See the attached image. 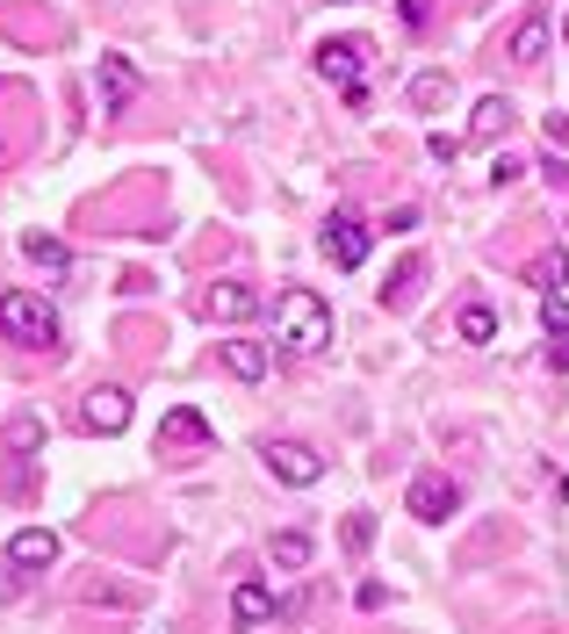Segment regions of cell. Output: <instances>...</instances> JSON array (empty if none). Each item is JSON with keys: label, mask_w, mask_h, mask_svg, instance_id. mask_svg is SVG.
<instances>
[{"label": "cell", "mask_w": 569, "mask_h": 634, "mask_svg": "<svg viewBox=\"0 0 569 634\" xmlns=\"http://www.w3.org/2000/svg\"><path fill=\"white\" fill-rule=\"evenodd\" d=\"M275 332H281V346H289L295 360L325 354L332 346V303L317 289H281L275 296Z\"/></svg>", "instance_id": "6da1fadb"}, {"label": "cell", "mask_w": 569, "mask_h": 634, "mask_svg": "<svg viewBox=\"0 0 569 634\" xmlns=\"http://www.w3.org/2000/svg\"><path fill=\"white\" fill-rule=\"evenodd\" d=\"M368 58H375V44H368V36H325V44H317V72H325V80L346 94V108H368V87H361Z\"/></svg>", "instance_id": "7a4b0ae2"}, {"label": "cell", "mask_w": 569, "mask_h": 634, "mask_svg": "<svg viewBox=\"0 0 569 634\" xmlns=\"http://www.w3.org/2000/svg\"><path fill=\"white\" fill-rule=\"evenodd\" d=\"M0 339L8 346H58V310L30 289H8L0 296Z\"/></svg>", "instance_id": "3957f363"}, {"label": "cell", "mask_w": 569, "mask_h": 634, "mask_svg": "<svg viewBox=\"0 0 569 634\" xmlns=\"http://www.w3.org/2000/svg\"><path fill=\"white\" fill-rule=\"evenodd\" d=\"M259 462L275 469V483H289V491H311V483L325 476V454L303 447V440H267V447H259Z\"/></svg>", "instance_id": "277c9868"}, {"label": "cell", "mask_w": 569, "mask_h": 634, "mask_svg": "<svg viewBox=\"0 0 569 634\" xmlns=\"http://www.w3.org/2000/svg\"><path fill=\"white\" fill-rule=\"evenodd\" d=\"M259 310H267V296H259L253 281H217V289H202V318H209V325H253Z\"/></svg>", "instance_id": "5b68a950"}, {"label": "cell", "mask_w": 569, "mask_h": 634, "mask_svg": "<svg viewBox=\"0 0 569 634\" xmlns=\"http://www.w3.org/2000/svg\"><path fill=\"white\" fill-rule=\"evenodd\" d=\"M317 245H325L332 267H346V275H353V267L368 260V223L346 217V209H332V217H325V239H317Z\"/></svg>", "instance_id": "8992f818"}, {"label": "cell", "mask_w": 569, "mask_h": 634, "mask_svg": "<svg viewBox=\"0 0 569 634\" xmlns=\"http://www.w3.org/2000/svg\"><path fill=\"white\" fill-rule=\"evenodd\" d=\"M123 426H130V390H116V382L86 390V404H80V433H102V440H116Z\"/></svg>", "instance_id": "52a82bcc"}, {"label": "cell", "mask_w": 569, "mask_h": 634, "mask_svg": "<svg viewBox=\"0 0 569 634\" xmlns=\"http://www.w3.org/2000/svg\"><path fill=\"white\" fill-rule=\"evenodd\" d=\"M94 102H102V116H123V108L138 102V66L130 58H102L94 66Z\"/></svg>", "instance_id": "ba28073f"}, {"label": "cell", "mask_w": 569, "mask_h": 634, "mask_svg": "<svg viewBox=\"0 0 569 634\" xmlns=\"http://www.w3.org/2000/svg\"><path fill=\"white\" fill-rule=\"evenodd\" d=\"M404 505H411V519H454V512H462V483H448V476H411Z\"/></svg>", "instance_id": "9c48e42d"}, {"label": "cell", "mask_w": 569, "mask_h": 634, "mask_svg": "<svg viewBox=\"0 0 569 634\" xmlns=\"http://www.w3.org/2000/svg\"><path fill=\"white\" fill-rule=\"evenodd\" d=\"M259 620H275V591H267L259 577H245L239 591H231V627H239V634H253Z\"/></svg>", "instance_id": "30bf717a"}, {"label": "cell", "mask_w": 569, "mask_h": 634, "mask_svg": "<svg viewBox=\"0 0 569 634\" xmlns=\"http://www.w3.org/2000/svg\"><path fill=\"white\" fill-rule=\"evenodd\" d=\"M8 563L15 569H51L58 563V533L51 527H22L15 541H8Z\"/></svg>", "instance_id": "8fae6325"}, {"label": "cell", "mask_w": 569, "mask_h": 634, "mask_svg": "<svg viewBox=\"0 0 569 634\" xmlns=\"http://www.w3.org/2000/svg\"><path fill=\"white\" fill-rule=\"evenodd\" d=\"M548 44H555V22L534 8V15H526V22L512 30V44H504V51H512L519 66H541V58H548Z\"/></svg>", "instance_id": "7c38bea8"}, {"label": "cell", "mask_w": 569, "mask_h": 634, "mask_svg": "<svg viewBox=\"0 0 569 634\" xmlns=\"http://www.w3.org/2000/svg\"><path fill=\"white\" fill-rule=\"evenodd\" d=\"M512 102H504V94H484V102H476V116H468V138L476 145H498V138H512Z\"/></svg>", "instance_id": "4fadbf2b"}, {"label": "cell", "mask_w": 569, "mask_h": 634, "mask_svg": "<svg viewBox=\"0 0 569 634\" xmlns=\"http://www.w3.org/2000/svg\"><path fill=\"white\" fill-rule=\"evenodd\" d=\"M209 440V418L195 412V404H181V412L159 418V447H202Z\"/></svg>", "instance_id": "5bb4252c"}, {"label": "cell", "mask_w": 569, "mask_h": 634, "mask_svg": "<svg viewBox=\"0 0 569 634\" xmlns=\"http://www.w3.org/2000/svg\"><path fill=\"white\" fill-rule=\"evenodd\" d=\"M267 555H275V569H289V577H295V569H311L317 541H311V533H303V527H281L275 541H267Z\"/></svg>", "instance_id": "9a60e30c"}, {"label": "cell", "mask_w": 569, "mask_h": 634, "mask_svg": "<svg viewBox=\"0 0 569 634\" xmlns=\"http://www.w3.org/2000/svg\"><path fill=\"white\" fill-rule=\"evenodd\" d=\"M541 325H548V360L569 368V303L562 296H541Z\"/></svg>", "instance_id": "2e32d148"}, {"label": "cell", "mask_w": 569, "mask_h": 634, "mask_svg": "<svg viewBox=\"0 0 569 634\" xmlns=\"http://www.w3.org/2000/svg\"><path fill=\"white\" fill-rule=\"evenodd\" d=\"M526 289L562 296V289H569V253H541V260H526Z\"/></svg>", "instance_id": "e0dca14e"}, {"label": "cell", "mask_w": 569, "mask_h": 634, "mask_svg": "<svg viewBox=\"0 0 569 634\" xmlns=\"http://www.w3.org/2000/svg\"><path fill=\"white\" fill-rule=\"evenodd\" d=\"M224 368L239 382H259V376H267V346H259V339H224Z\"/></svg>", "instance_id": "ac0fdd59"}, {"label": "cell", "mask_w": 569, "mask_h": 634, "mask_svg": "<svg viewBox=\"0 0 569 634\" xmlns=\"http://www.w3.org/2000/svg\"><path fill=\"white\" fill-rule=\"evenodd\" d=\"M418 281H426V260H418V253H404L397 260V275H390V289H382V303H411V296H418Z\"/></svg>", "instance_id": "d6986e66"}, {"label": "cell", "mask_w": 569, "mask_h": 634, "mask_svg": "<svg viewBox=\"0 0 569 634\" xmlns=\"http://www.w3.org/2000/svg\"><path fill=\"white\" fill-rule=\"evenodd\" d=\"M454 332H462L468 346H490V339H498V310H490V303H468L462 318H454Z\"/></svg>", "instance_id": "ffe728a7"}, {"label": "cell", "mask_w": 569, "mask_h": 634, "mask_svg": "<svg viewBox=\"0 0 569 634\" xmlns=\"http://www.w3.org/2000/svg\"><path fill=\"white\" fill-rule=\"evenodd\" d=\"M22 253H30V260H36V267H44V275H66V260H72V253H66V245H58V239H51V231H30V239H22Z\"/></svg>", "instance_id": "44dd1931"}, {"label": "cell", "mask_w": 569, "mask_h": 634, "mask_svg": "<svg viewBox=\"0 0 569 634\" xmlns=\"http://www.w3.org/2000/svg\"><path fill=\"white\" fill-rule=\"evenodd\" d=\"M411 102H418V108H448V102H454V80H448V72H418V80H411Z\"/></svg>", "instance_id": "7402d4cb"}, {"label": "cell", "mask_w": 569, "mask_h": 634, "mask_svg": "<svg viewBox=\"0 0 569 634\" xmlns=\"http://www.w3.org/2000/svg\"><path fill=\"white\" fill-rule=\"evenodd\" d=\"M339 541H346V555H368V549H375V519H368V512H346Z\"/></svg>", "instance_id": "603a6c76"}, {"label": "cell", "mask_w": 569, "mask_h": 634, "mask_svg": "<svg viewBox=\"0 0 569 634\" xmlns=\"http://www.w3.org/2000/svg\"><path fill=\"white\" fill-rule=\"evenodd\" d=\"M36 440H44V426H36V418H15V426H8V447H15V454H30Z\"/></svg>", "instance_id": "cb8c5ba5"}, {"label": "cell", "mask_w": 569, "mask_h": 634, "mask_svg": "<svg viewBox=\"0 0 569 634\" xmlns=\"http://www.w3.org/2000/svg\"><path fill=\"white\" fill-rule=\"evenodd\" d=\"M534 173H541V181H548V188H555V195H569V166H562V152H548V159H541V166H534Z\"/></svg>", "instance_id": "d4e9b609"}, {"label": "cell", "mask_w": 569, "mask_h": 634, "mask_svg": "<svg viewBox=\"0 0 569 634\" xmlns=\"http://www.w3.org/2000/svg\"><path fill=\"white\" fill-rule=\"evenodd\" d=\"M426 152H432V159H462V138H448V130H432V138H426Z\"/></svg>", "instance_id": "484cf974"}, {"label": "cell", "mask_w": 569, "mask_h": 634, "mask_svg": "<svg viewBox=\"0 0 569 634\" xmlns=\"http://www.w3.org/2000/svg\"><path fill=\"white\" fill-rule=\"evenodd\" d=\"M519 173H526V166H519L512 152H498V159H490V181H498V188H504V181H519Z\"/></svg>", "instance_id": "4316f807"}, {"label": "cell", "mask_w": 569, "mask_h": 634, "mask_svg": "<svg viewBox=\"0 0 569 634\" xmlns=\"http://www.w3.org/2000/svg\"><path fill=\"white\" fill-rule=\"evenodd\" d=\"M562 36H569V15H562Z\"/></svg>", "instance_id": "83f0119b"}]
</instances>
